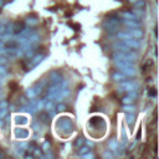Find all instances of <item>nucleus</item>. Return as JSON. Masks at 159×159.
<instances>
[{
  "instance_id": "0eeeda50",
  "label": "nucleus",
  "mask_w": 159,
  "mask_h": 159,
  "mask_svg": "<svg viewBox=\"0 0 159 159\" xmlns=\"http://www.w3.org/2000/svg\"><path fill=\"white\" fill-rule=\"evenodd\" d=\"M127 31L134 38V39H141L143 38V31L139 27H132V29H127Z\"/></svg>"
},
{
  "instance_id": "a878e982",
  "label": "nucleus",
  "mask_w": 159,
  "mask_h": 159,
  "mask_svg": "<svg viewBox=\"0 0 159 159\" xmlns=\"http://www.w3.org/2000/svg\"><path fill=\"white\" fill-rule=\"evenodd\" d=\"M103 158H108V159H112V158H113V154L109 152V149L103 153Z\"/></svg>"
},
{
  "instance_id": "393cba45",
  "label": "nucleus",
  "mask_w": 159,
  "mask_h": 159,
  "mask_svg": "<svg viewBox=\"0 0 159 159\" xmlns=\"http://www.w3.org/2000/svg\"><path fill=\"white\" fill-rule=\"evenodd\" d=\"M42 150H44V152H49V150H50V142H47V141H46V142L44 143V145H42Z\"/></svg>"
},
{
  "instance_id": "f3484780",
  "label": "nucleus",
  "mask_w": 159,
  "mask_h": 159,
  "mask_svg": "<svg viewBox=\"0 0 159 159\" xmlns=\"http://www.w3.org/2000/svg\"><path fill=\"white\" fill-rule=\"evenodd\" d=\"M15 121H16V123H21V124L27 123V118L25 116H16L15 117Z\"/></svg>"
},
{
  "instance_id": "f8f14e48",
  "label": "nucleus",
  "mask_w": 159,
  "mask_h": 159,
  "mask_svg": "<svg viewBox=\"0 0 159 159\" xmlns=\"http://www.w3.org/2000/svg\"><path fill=\"white\" fill-rule=\"evenodd\" d=\"M123 24L127 25V26H129V27H139L141 24L137 22V20H125L123 19Z\"/></svg>"
},
{
  "instance_id": "dca6fc26",
  "label": "nucleus",
  "mask_w": 159,
  "mask_h": 159,
  "mask_svg": "<svg viewBox=\"0 0 159 159\" xmlns=\"http://www.w3.org/2000/svg\"><path fill=\"white\" fill-rule=\"evenodd\" d=\"M26 24H27L29 26H36V25L39 24V20H38L36 18H27V19H26Z\"/></svg>"
},
{
  "instance_id": "412c9836",
  "label": "nucleus",
  "mask_w": 159,
  "mask_h": 159,
  "mask_svg": "<svg viewBox=\"0 0 159 159\" xmlns=\"http://www.w3.org/2000/svg\"><path fill=\"white\" fill-rule=\"evenodd\" d=\"M114 152H116V154H118V155H123V153H124V148H123V145H117V148L114 149Z\"/></svg>"
},
{
  "instance_id": "aec40b11",
  "label": "nucleus",
  "mask_w": 159,
  "mask_h": 159,
  "mask_svg": "<svg viewBox=\"0 0 159 159\" xmlns=\"http://www.w3.org/2000/svg\"><path fill=\"white\" fill-rule=\"evenodd\" d=\"M133 102H134V100L131 98V97H128V96L124 97V98L122 100V103H123V105H132Z\"/></svg>"
},
{
  "instance_id": "f704fd0d",
  "label": "nucleus",
  "mask_w": 159,
  "mask_h": 159,
  "mask_svg": "<svg viewBox=\"0 0 159 159\" xmlns=\"http://www.w3.org/2000/svg\"><path fill=\"white\" fill-rule=\"evenodd\" d=\"M4 5V0H0V8H2Z\"/></svg>"
},
{
  "instance_id": "f257e3e1",
  "label": "nucleus",
  "mask_w": 159,
  "mask_h": 159,
  "mask_svg": "<svg viewBox=\"0 0 159 159\" xmlns=\"http://www.w3.org/2000/svg\"><path fill=\"white\" fill-rule=\"evenodd\" d=\"M57 125H58V129H60L63 134L69 136V134L72 133L74 123H72V119H71L70 117H61L60 121H58V123H57Z\"/></svg>"
},
{
  "instance_id": "7ed1b4c3",
  "label": "nucleus",
  "mask_w": 159,
  "mask_h": 159,
  "mask_svg": "<svg viewBox=\"0 0 159 159\" xmlns=\"http://www.w3.org/2000/svg\"><path fill=\"white\" fill-rule=\"evenodd\" d=\"M118 25H119V20L116 19V18H111V19H108V20L105 21L103 27L107 31H111V33H113V31H116L118 29Z\"/></svg>"
},
{
  "instance_id": "5701e85b",
  "label": "nucleus",
  "mask_w": 159,
  "mask_h": 159,
  "mask_svg": "<svg viewBox=\"0 0 159 159\" xmlns=\"http://www.w3.org/2000/svg\"><path fill=\"white\" fill-rule=\"evenodd\" d=\"M81 157H82V158H85V159H93V158H94L93 153H91L89 150H88V152H86L85 154H82Z\"/></svg>"
},
{
  "instance_id": "473e14b6",
  "label": "nucleus",
  "mask_w": 159,
  "mask_h": 159,
  "mask_svg": "<svg viewBox=\"0 0 159 159\" xmlns=\"http://www.w3.org/2000/svg\"><path fill=\"white\" fill-rule=\"evenodd\" d=\"M86 144H87L88 147H91V148H93V147H94V143H93L92 141H86Z\"/></svg>"
},
{
  "instance_id": "4be33fe9",
  "label": "nucleus",
  "mask_w": 159,
  "mask_h": 159,
  "mask_svg": "<svg viewBox=\"0 0 159 159\" xmlns=\"http://www.w3.org/2000/svg\"><path fill=\"white\" fill-rule=\"evenodd\" d=\"M8 107H4V108H0V119H3L6 114H8Z\"/></svg>"
},
{
  "instance_id": "2f4dec72",
  "label": "nucleus",
  "mask_w": 159,
  "mask_h": 159,
  "mask_svg": "<svg viewBox=\"0 0 159 159\" xmlns=\"http://www.w3.org/2000/svg\"><path fill=\"white\" fill-rule=\"evenodd\" d=\"M83 143H85V141H83V138H82V137H81V138H78V139L76 141V144H77V145H82Z\"/></svg>"
},
{
  "instance_id": "2eb2a0df",
  "label": "nucleus",
  "mask_w": 159,
  "mask_h": 159,
  "mask_svg": "<svg viewBox=\"0 0 159 159\" xmlns=\"http://www.w3.org/2000/svg\"><path fill=\"white\" fill-rule=\"evenodd\" d=\"M51 85H55V83H57V82H60L62 78H61V76H60V74H57V72H54L52 75H51Z\"/></svg>"
},
{
  "instance_id": "9d476101",
  "label": "nucleus",
  "mask_w": 159,
  "mask_h": 159,
  "mask_svg": "<svg viewBox=\"0 0 159 159\" xmlns=\"http://www.w3.org/2000/svg\"><path fill=\"white\" fill-rule=\"evenodd\" d=\"M38 96H39V93L36 92L35 87H31V88H27V89H26V97H27L29 100H31V98H36Z\"/></svg>"
},
{
  "instance_id": "7c9ffc66",
  "label": "nucleus",
  "mask_w": 159,
  "mask_h": 159,
  "mask_svg": "<svg viewBox=\"0 0 159 159\" xmlns=\"http://www.w3.org/2000/svg\"><path fill=\"white\" fill-rule=\"evenodd\" d=\"M8 101H2L0 102V108H4V107H8Z\"/></svg>"
},
{
  "instance_id": "c9c22d12",
  "label": "nucleus",
  "mask_w": 159,
  "mask_h": 159,
  "mask_svg": "<svg viewBox=\"0 0 159 159\" xmlns=\"http://www.w3.org/2000/svg\"><path fill=\"white\" fill-rule=\"evenodd\" d=\"M136 2H137V0H129V3H133V4H134Z\"/></svg>"
},
{
  "instance_id": "b1692460",
  "label": "nucleus",
  "mask_w": 159,
  "mask_h": 159,
  "mask_svg": "<svg viewBox=\"0 0 159 159\" xmlns=\"http://www.w3.org/2000/svg\"><path fill=\"white\" fill-rule=\"evenodd\" d=\"M47 100H49V98H47ZM44 107H45V108H46V109L49 111V109H51V108H54V103H52V102H51V101L49 100L47 102H45V103H44Z\"/></svg>"
},
{
  "instance_id": "cd10ccee",
  "label": "nucleus",
  "mask_w": 159,
  "mask_h": 159,
  "mask_svg": "<svg viewBox=\"0 0 159 159\" xmlns=\"http://www.w3.org/2000/svg\"><path fill=\"white\" fill-rule=\"evenodd\" d=\"M134 4H136V8H141V9H142V8L144 6V2H143V0H141V2H138V0H137Z\"/></svg>"
},
{
  "instance_id": "f03ea898",
  "label": "nucleus",
  "mask_w": 159,
  "mask_h": 159,
  "mask_svg": "<svg viewBox=\"0 0 159 159\" xmlns=\"http://www.w3.org/2000/svg\"><path fill=\"white\" fill-rule=\"evenodd\" d=\"M119 87H121V89L118 88V91H119V92H123V91L129 92V91H138L139 85H138L137 82L131 81V80H124V81H122V82H121Z\"/></svg>"
},
{
  "instance_id": "9b49d317",
  "label": "nucleus",
  "mask_w": 159,
  "mask_h": 159,
  "mask_svg": "<svg viewBox=\"0 0 159 159\" xmlns=\"http://www.w3.org/2000/svg\"><path fill=\"white\" fill-rule=\"evenodd\" d=\"M121 16L125 20H138V16L134 13H129V11H123L121 14Z\"/></svg>"
},
{
  "instance_id": "6e6552de",
  "label": "nucleus",
  "mask_w": 159,
  "mask_h": 159,
  "mask_svg": "<svg viewBox=\"0 0 159 159\" xmlns=\"http://www.w3.org/2000/svg\"><path fill=\"white\" fill-rule=\"evenodd\" d=\"M30 136V133L26 131V129H24V128H18V129H15V137L18 138V139H25V138H27Z\"/></svg>"
},
{
  "instance_id": "c85d7f7f",
  "label": "nucleus",
  "mask_w": 159,
  "mask_h": 159,
  "mask_svg": "<svg viewBox=\"0 0 159 159\" xmlns=\"http://www.w3.org/2000/svg\"><path fill=\"white\" fill-rule=\"evenodd\" d=\"M65 109H66V106L63 105V103H60V105L57 106V111H60V112H61V111H65Z\"/></svg>"
},
{
  "instance_id": "a211bd4d",
  "label": "nucleus",
  "mask_w": 159,
  "mask_h": 159,
  "mask_svg": "<svg viewBox=\"0 0 159 159\" xmlns=\"http://www.w3.org/2000/svg\"><path fill=\"white\" fill-rule=\"evenodd\" d=\"M117 145H118V143H117V141H116V139H111V141H108V148H109L111 150H113V152H114V149L117 148Z\"/></svg>"
},
{
  "instance_id": "39448f33",
  "label": "nucleus",
  "mask_w": 159,
  "mask_h": 159,
  "mask_svg": "<svg viewBox=\"0 0 159 159\" xmlns=\"http://www.w3.org/2000/svg\"><path fill=\"white\" fill-rule=\"evenodd\" d=\"M121 72L125 76H136L137 75V70H136V66H124V67H121Z\"/></svg>"
},
{
  "instance_id": "1a4fd4ad",
  "label": "nucleus",
  "mask_w": 159,
  "mask_h": 159,
  "mask_svg": "<svg viewBox=\"0 0 159 159\" xmlns=\"http://www.w3.org/2000/svg\"><path fill=\"white\" fill-rule=\"evenodd\" d=\"M42 60H44V55H36V56H34L33 58L30 60V62H29V67H35V66H38Z\"/></svg>"
},
{
  "instance_id": "423d86ee",
  "label": "nucleus",
  "mask_w": 159,
  "mask_h": 159,
  "mask_svg": "<svg viewBox=\"0 0 159 159\" xmlns=\"http://www.w3.org/2000/svg\"><path fill=\"white\" fill-rule=\"evenodd\" d=\"M35 34V30H33L31 27H26V29H21L19 33L16 34V38H26V36H30Z\"/></svg>"
},
{
  "instance_id": "4468645a",
  "label": "nucleus",
  "mask_w": 159,
  "mask_h": 159,
  "mask_svg": "<svg viewBox=\"0 0 159 159\" xmlns=\"http://www.w3.org/2000/svg\"><path fill=\"white\" fill-rule=\"evenodd\" d=\"M113 80L114 81H117V82H122V81H124V80H127V77H125V75H123L122 72L119 74V72H116V74H113Z\"/></svg>"
},
{
  "instance_id": "6ab92c4d",
  "label": "nucleus",
  "mask_w": 159,
  "mask_h": 159,
  "mask_svg": "<svg viewBox=\"0 0 159 159\" xmlns=\"http://www.w3.org/2000/svg\"><path fill=\"white\" fill-rule=\"evenodd\" d=\"M123 109L125 112H131V113H133L136 111V108L133 106H131V105H123Z\"/></svg>"
},
{
  "instance_id": "c756f323",
  "label": "nucleus",
  "mask_w": 159,
  "mask_h": 159,
  "mask_svg": "<svg viewBox=\"0 0 159 159\" xmlns=\"http://www.w3.org/2000/svg\"><path fill=\"white\" fill-rule=\"evenodd\" d=\"M6 62H8L6 57H4V56H0V65H5Z\"/></svg>"
},
{
  "instance_id": "72a5a7b5",
  "label": "nucleus",
  "mask_w": 159,
  "mask_h": 159,
  "mask_svg": "<svg viewBox=\"0 0 159 159\" xmlns=\"http://www.w3.org/2000/svg\"><path fill=\"white\" fill-rule=\"evenodd\" d=\"M4 45H5V42H4V41H0V49L4 47Z\"/></svg>"
},
{
  "instance_id": "20e7f679",
  "label": "nucleus",
  "mask_w": 159,
  "mask_h": 159,
  "mask_svg": "<svg viewBox=\"0 0 159 159\" xmlns=\"http://www.w3.org/2000/svg\"><path fill=\"white\" fill-rule=\"evenodd\" d=\"M122 44L125 45V46H128V47H131V49H139L141 45H142L141 40L134 39V38H132V39H123Z\"/></svg>"
},
{
  "instance_id": "ddd939ff",
  "label": "nucleus",
  "mask_w": 159,
  "mask_h": 159,
  "mask_svg": "<svg viewBox=\"0 0 159 159\" xmlns=\"http://www.w3.org/2000/svg\"><path fill=\"white\" fill-rule=\"evenodd\" d=\"M125 121H127V123H128V124L132 127V125L134 124V122H136V117H134V114H133V113H131V112H129V113H127V114H125Z\"/></svg>"
},
{
  "instance_id": "bb28decb",
  "label": "nucleus",
  "mask_w": 159,
  "mask_h": 159,
  "mask_svg": "<svg viewBox=\"0 0 159 159\" xmlns=\"http://www.w3.org/2000/svg\"><path fill=\"white\" fill-rule=\"evenodd\" d=\"M89 150V147H82L80 150H78V153H80V155H82V154H85L86 152H88Z\"/></svg>"
}]
</instances>
